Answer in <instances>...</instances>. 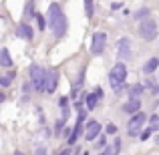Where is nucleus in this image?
<instances>
[{"mask_svg": "<svg viewBox=\"0 0 159 155\" xmlns=\"http://www.w3.org/2000/svg\"><path fill=\"white\" fill-rule=\"evenodd\" d=\"M47 22L51 26V32L54 34V39H62L66 34V30H69V20H66V14L62 12L58 2H51L48 14H47Z\"/></svg>", "mask_w": 159, "mask_h": 155, "instance_id": "1", "label": "nucleus"}, {"mask_svg": "<svg viewBox=\"0 0 159 155\" xmlns=\"http://www.w3.org/2000/svg\"><path fill=\"white\" fill-rule=\"evenodd\" d=\"M125 81H127V66H125V62H117V65L109 71V85H111V89H113L115 95L123 93Z\"/></svg>", "mask_w": 159, "mask_h": 155, "instance_id": "2", "label": "nucleus"}, {"mask_svg": "<svg viewBox=\"0 0 159 155\" xmlns=\"http://www.w3.org/2000/svg\"><path fill=\"white\" fill-rule=\"evenodd\" d=\"M30 83L34 85L36 93H44V85H47V71L39 65H30Z\"/></svg>", "mask_w": 159, "mask_h": 155, "instance_id": "3", "label": "nucleus"}, {"mask_svg": "<svg viewBox=\"0 0 159 155\" xmlns=\"http://www.w3.org/2000/svg\"><path fill=\"white\" fill-rule=\"evenodd\" d=\"M157 22L151 18L143 20V22H139V26H137V32H139V36L143 40H155L157 39Z\"/></svg>", "mask_w": 159, "mask_h": 155, "instance_id": "4", "label": "nucleus"}, {"mask_svg": "<svg viewBox=\"0 0 159 155\" xmlns=\"http://www.w3.org/2000/svg\"><path fill=\"white\" fill-rule=\"evenodd\" d=\"M105 47H107V34L105 32H95L93 39H91V54H103L105 52Z\"/></svg>", "mask_w": 159, "mask_h": 155, "instance_id": "5", "label": "nucleus"}, {"mask_svg": "<svg viewBox=\"0 0 159 155\" xmlns=\"http://www.w3.org/2000/svg\"><path fill=\"white\" fill-rule=\"evenodd\" d=\"M147 121V115L145 113H137V115H133L131 119H129V125H127V133L131 137H135V135H139V129H141V125Z\"/></svg>", "mask_w": 159, "mask_h": 155, "instance_id": "6", "label": "nucleus"}, {"mask_svg": "<svg viewBox=\"0 0 159 155\" xmlns=\"http://www.w3.org/2000/svg\"><path fill=\"white\" fill-rule=\"evenodd\" d=\"M133 54V48H131V40L127 39V36H123V39H119V43H117V57L121 58V62L123 61H129Z\"/></svg>", "mask_w": 159, "mask_h": 155, "instance_id": "7", "label": "nucleus"}, {"mask_svg": "<svg viewBox=\"0 0 159 155\" xmlns=\"http://www.w3.org/2000/svg\"><path fill=\"white\" fill-rule=\"evenodd\" d=\"M101 129H103V125L99 121H89L87 123V131H85V141H95L97 137H101Z\"/></svg>", "mask_w": 159, "mask_h": 155, "instance_id": "8", "label": "nucleus"}, {"mask_svg": "<svg viewBox=\"0 0 159 155\" xmlns=\"http://www.w3.org/2000/svg\"><path fill=\"white\" fill-rule=\"evenodd\" d=\"M57 85H58V71L57 69L47 71V85H44V93L52 95L54 91H57Z\"/></svg>", "mask_w": 159, "mask_h": 155, "instance_id": "9", "label": "nucleus"}, {"mask_svg": "<svg viewBox=\"0 0 159 155\" xmlns=\"http://www.w3.org/2000/svg\"><path fill=\"white\" fill-rule=\"evenodd\" d=\"M14 32H16L18 39H24V40H32L34 39V28H32L28 22H18V26H16Z\"/></svg>", "mask_w": 159, "mask_h": 155, "instance_id": "10", "label": "nucleus"}, {"mask_svg": "<svg viewBox=\"0 0 159 155\" xmlns=\"http://www.w3.org/2000/svg\"><path fill=\"white\" fill-rule=\"evenodd\" d=\"M139 107H141V101H139V99H129V101L123 105V111L129 113V115H137V113H141Z\"/></svg>", "mask_w": 159, "mask_h": 155, "instance_id": "11", "label": "nucleus"}, {"mask_svg": "<svg viewBox=\"0 0 159 155\" xmlns=\"http://www.w3.org/2000/svg\"><path fill=\"white\" fill-rule=\"evenodd\" d=\"M157 69H159V58H157V57L149 58V61L143 65V73H145V75H153Z\"/></svg>", "mask_w": 159, "mask_h": 155, "instance_id": "12", "label": "nucleus"}, {"mask_svg": "<svg viewBox=\"0 0 159 155\" xmlns=\"http://www.w3.org/2000/svg\"><path fill=\"white\" fill-rule=\"evenodd\" d=\"M0 65L4 69H10L12 66V58H10V52H8L6 47H2V51H0Z\"/></svg>", "mask_w": 159, "mask_h": 155, "instance_id": "13", "label": "nucleus"}, {"mask_svg": "<svg viewBox=\"0 0 159 155\" xmlns=\"http://www.w3.org/2000/svg\"><path fill=\"white\" fill-rule=\"evenodd\" d=\"M97 103H99V99H97V95H95V93H89V95H87V99H85V107L89 109V111L97 109Z\"/></svg>", "mask_w": 159, "mask_h": 155, "instance_id": "14", "label": "nucleus"}, {"mask_svg": "<svg viewBox=\"0 0 159 155\" xmlns=\"http://www.w3.org/2000/svg\"><path fill=\"white\" fill-rule=\"evenodd\" d=\"M149 14H151V10H149L147 6H143V8H139V10L133 14V18H137V20H141V22H143V20L149 18Z\"/></svg>", "mask_w": 159, "mask_h": 155, "instance_id": "15", "label": "nucleus"}, {"mask_svg": "<svg viewBox=\"0 0 159 155\" xmlns=\"http://www.w3.org/2000/svg\"><path fill=\"white\" fill-rule=\"evenodd\" d=\"M145 91V85H135L131 87V91H129V99H139V95Z\"/></svg>", "mask_w": 159, "mask_h": 155, "instance_id": "16", "label": "nucleus"}, {"mask_svg": "<svg viewBox=\"0 0 159 155\" xmlns=\"http://www.w3.org/2000/svg\"><path fill=\"white\" fill-rule=\"evenodd\" d=\"M26 16H30V18H36V14H39V12H36V2H26Z\"/></svg>", "mask_w": 159, "mask_h": 155, "instance_id": "17", "label": "nucleus"}, {"mask_svg": "<svg viewBox=\"0 0 159 155\" xmlns=\"http://www.w3.org/2000/svg\"><path fill=\"white\" fill-rule=\"evenodd\" d=\"M83 6H85V14L91 18V16L95 14V2H91V0H85V4H83Z\"/></svg>", "mask_w": 159, "mask_h": 155, "instance_id": "18", "label": "nucleus"}, {"mask_svg": "<svg viewBox=\"0 0 159 155\" xmlns=\"http://www.w3.org/2000/svg\"><path fill=\"white\" fill-rule=\"evenodd\" d=\"M36 24H39V30H44V28L48 26V22H47V18H44L43 14H36Z\"/></svg>", "mask_w": 159, "mask_h": 155, "instance_id": "19", "label": "nucleus"}, {"mask_svg": "<svg viewBox=\"0 0 159 155\" xmlns=\"http://www.w3.org/2000/svg\"><path fill=\"white\" fill-rule=\"evenodd\" d=\"M149 127H151L153 131L159 129V115H151V117H149Z\"/></svg>", "mask_w": 159, "mask_h": 155, "instance_id": "20", "label": "nucleus"}, {"mask_svg": "<svg viewBox=\"0 0 159 155\" xmlns=\"http://www.w3.org/2000/svg\"><path fill=\"white\" fill-rule=\"evenodd\" d=\"M61 131H65V119H62V117H61V119L57 121V123H54V133L58 135Z\"/></svg>", "mask_w": 159, "mask_h": 155, "instance_id": "21", "label": "nucleus"}, {"mask_svg": "<svg viewBox=\"0 0 159 155\" xmlns=\"http://www.w3.org/2000/svg\"><path fill=\"white\" fill-rule=\"evenodd\" d=\"M105 133H107V135H115V133H117V125L115 123H109L107 127H105Z\"/></svg>", "mask_w": 159, "mask_h": 155, "instance_id": "22", "label": "nucleus"}, {"mask_svg": "<svg viewBox=\"0 0 159 155\" xmlns=\"http://www.w3.org/2000/svg\"><path fill=\"white\" fill-rule=\"evenodd\" d=\"M105 145H107V137H105V135H101V137H99V141H97V145H95V147H97V149H103Z\"/></svg>", "mask_w": 159, "mask_h": 155, "instance_id": "23", "label": "nucleus"}, {"mask_svg": "<svg viewBox=\"0 0 159 155\" xmlns=\"http://www.w3.org/2000/svg\"><path fill=\"white\" fill-rule=\"evenodd\" d=\"M151 131H153V129H151V127H147V129H145V131H143V133H141V141H147V139H149V137H151Z\"/></svg>", "mask_w": 159, "mask_h": 155, "instance_id": "24", "label": "nucleus"}, {"mask_svg": "<svg viewBox=\"0 0 159 155\" xmlns=\"http://www.w3.org/2000/svg\"><path fill=\"white\" fill-rule=\"evenodd\" d=\"M58 105H61L62 109H69V97H61L58 99Z\"/></svg>", "mask_w": 159, "mask_h": 155, "instance_id": "25", "label": "nucleus"}, {"mask_svg": "<svg viewBox=\"0 0 159 155\" xmlns=\"http://www.w3.org/2000/svg\"><path fill=\"white\" fill-rule=\"evenodd\" d=\"M10 83H12L10 77H0V85H2V87H8Z\"/></svg>", "mask_w": 159, "mask_h": 155, "instance_id": "26", "label": "nucleus"}, {"mask_svg": "<svg viewBox=\"0 0 159 155\" xmlns=\"http://www.w3.org/2000/svg\"><path fill=\"white\" fill-rule=\"evenodd\" d=\"M93 93L97 95V99H99V101H101V99H103V95H105V93H103V89H101V87H97V89H95Z\"/></svg>", "mask_w": 159, "mask_h": 155, "instance_id": "27", "label": "nucleus"}, {"mask_svg": "<svg viewBox=\"0 0 159 155\" xmlns=\"http://www.w3.org/2000/svg\"><path fill=\"white\" fill-rule=\"evenodd\" d=\"M34 155H47V147H44V145H40L39 149H36V153Z\"/></svg>", "mask_w": 159, "mask_h": 155, "instance_id": "28", "label": "nucleus"}, {"mask_svg": "<svg viewBox=\"0 0 159 155\" xmlns=\"http://www.w3.org/2000/svg\"><path fill=\"white\" fill-rule=\"evenodd\" d=\"M121 6H123V2H113L111 4V10H119Z\"/></svg>", "mask_w": 159, "mask_h": 155, "instance_id": "29", "label": "nucleus"}, {"mask_svg": "<svg viewBox=\"0 0 159 155\" xmlns=\"http://www.w3.org/2000/svg\"><path fill=\"white\" fill-rule=\"evenodd\" d=\"M58 155H70V147H69V149H62V151L58 153Z\"/></svg>", "mask_w": 159, "mask_h": 155, "instance_id": "30", "label": "nucleus"}, {"mask_svg": "<svg viewBox=\"0 0 159 155\" xmlns=\"http://www.w3.org/2000/svg\"><path fill=\"white\" fill-rule=\"evenodd\" d=\"M22 91H24V93H28V91H30V83H26V85L22 87Z\"/></svg>", "mask_w": 159, "mask_h": 155, "instance_id": "31", "label": "nucleus"}, {"mask_svg": "<svg viewBox=\"0 0 159 155\" xmlns=\"http://www.w3.org/2000/svg\"><path fill=\"white\" fill-rule=\"evenodd\" d=\"M151 93H153V95H159V85H157V87H153V89H151Z\"/></svg>", "mask_w": 159, "mask_h": 155, "instance_id": "32", "label": "nucleus"}, {"mask_svg": "<svg viewBox=\"0 0 159 155\" xmlns=\"http://www.w3.org/2000/svg\"><path fill=\"white\" fill-rule=\"evenodd\" d=\"M4 99H6V95H4V93H0V103H4Z\"/></svg>", "mask_w": 159, "mask_h": 155, "instance_id": "33", "label": "nucleus"}, {"mask_svg": "<svg viewBox=\"0 0 159 155\" xmlns=\"http://www.w3.org/2000/svg\"><path fill=\"white\" fill-rule=\"evenodd\" d=\"M14 155H24V153L22 151H14Z\"/></svg>", "mask_w": 159, "mask_h": 155, "instance_id": "34", "label": "nucleus"}]
</instances>
